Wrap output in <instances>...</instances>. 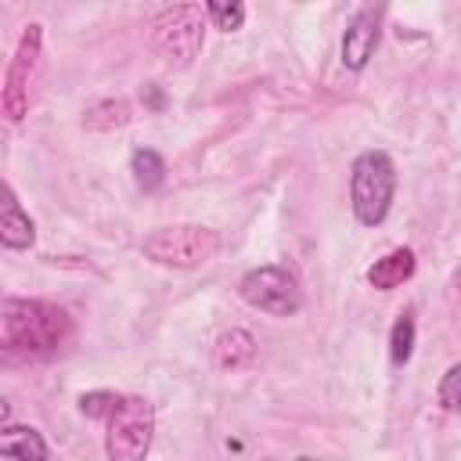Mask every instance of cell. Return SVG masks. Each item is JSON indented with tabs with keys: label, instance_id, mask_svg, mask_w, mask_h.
<instances>
[{
	"label": "cell",
	"instance_id": "6",
	"mask_svg": "<svg viewBox=\"0 0 461 461\" xmlns=\"http://www.w3.org/2000/svg\"><path fill=\"white\" fill-rule=\"evenodd\" d=\"M238 292H241V299H245L249 306H256V310H263V313H270V317H292V313H299V306H303L299 281L292 277V270H285V267H277V263L249 270V274L241 277Z\"/></svg>",
	"mask_w": 461,
	"mask_h": 461
},
{
	"label": "cell",
	"instance_id": "8",
	"mask_svg": "<svg viewBox=\"0 0 461 461\" xmlns=\"http://www.w3.org/2000/svg\"><path fill=\"white\" fill-rule=\"evenodd\" d=\"M378 18H382L378 7H360L349 18V25L342 32V65L349 72H360L371 61V54L378 47Z\"/></svg>",
	"mask_w": 461,
	"mask_h": 461
},
{
	"label": "cell",
	"instance_id": "14",
	"mask_svg": "<svg viewBox=\"0 0 461 461\" xmlns=\"http://www.w3.org/2000/svg\"><path fill=\"white\" fill-rule=\"evenodd\" d=\"M130 173H133L137 187H140L144 194H151V191H158L162 180H166V162H162L158 151H151V148H137V151L130 155Z\"/></svg>",
	"mask_w": 461,
	"mask_h": 461
},
{
	"label": "cell",
	"instance_id": "5",
	"mask_svg": "<svg viewBox=\"0 0 461 461\" xmlns=\"http://www.w3.org/2000/svg\"><path fill=\"white\" fill-rule=\"evenodd\" d=\"M202 40H205L202 7H191V4L162 11L151 25V43L169 65H191L202 50Z\"/></svg>",
	"mask_w": 461,
	"mask_h": 461
},
{
	"label": "cell",
	"instance_id": "11",
	"mask_svg": "<svg viewBox=\"0 0 461 461\" xmlns=\"http://www.w3.org/2000/svg\"><path fill=\"white\" fill-rule=\"evenodd\" d=\"M212 360H216V367H223V371H241V367H249V364L256 360V339H252L245 328H230V331H223V335L216 339Z\"/></svg>",
	"mask_w": 461,
	"mask_h": 461
},
{
	"label": "cell",
	"instance_id": "15",
	"mask_svg": "<svg viewBox=\"0 0 461 461\" xmlns=\"http://www.w3.org/2000/svg\"><path fill=\"white\" fill-rule=\"evenodd\" d=\"M411 353H414V313L407 310L396 317V324L389 331V357H393V364H407Z\"/></svg>",
	"mask_w": 461,
	"mask_h": 461
},
{
	"label": "cell",
	"instance_id": "9",
	"mask_svg": "<svg viewBox=\"0 0 461 461\" xmlns=\"http://www.w3.org/2000/svg\"><path fill=\"white\" fill-rule=\"evenodd\" d=\"M36 238V223L29 220V212L18 205L14 191L4 184V205H0V241L7 249H29Z\"/></svg>",
	"mask_w": 461,
	"mask_h": 461
},
{
	"label": "cell",
	"instance_id": "19",
	"mask_svg": "<svg viewBox=\"0 0 461 461\" xmlns=\"http://www.w3.org/2000/svg\"><path fill=\"white\" fill-rule=\"evenodd\" d=\"M454 292H461V267L454 270Z\"/></svg>",
	"mask_w": 461,
	"mask_h": 461
},
{
	"label": "cell",
	"instance_id": "17",
	"mask_svg": "<svg viewBox=\"0 0 461 461\" xmlns=\"http://www.w3.org/2000/svg\"><path fill=\"white\" fill-rule=\"evenodd\" d=\"M436 400H439V407H443V411H454V414H461V364L447 367V375L439 378Z\"/></svg>",
	"mask_w": 461,
	"mask_h": 461
},
{
	"label": "cell",
	"instance_id": "18",
	"mask_svg": "<svg viewBox=\"0 0 461 461\" xmlns=\"http://www.w3.org/2000/svg\"><path fill=\"white\" fill-rule=\"evenodd\" d=\"M119 400H122V396H115V393H108V389H94V393H83V396H79V411H83L86 418H108V414L119 407Z\"/></svg>",
	"mask_w": 461,
	"mask_h": 461
},
{
	"label": "cell",
	"instance_id": "2",
	"mask_svg": "<svg viewBox=\"0 0 461 461\" xmlns=\"http://www.w3.org/2000/svg\"><path fill=\"white\" fill-rule=\"evenodd\" d=\"M396 194V166L385 151H360L349 166V202L364 227H378L389 216Z\"/></svg>",
	"mask_w": 461,
	"mask_h": 461
},
{
	"label": "cell",
	"instance_id": "4",
	"mask_svg": "<svg viewBox=\"0 0 461 461\" xmlns=\"http://www.w3.org/2000/svg\"><path fill=\"white\" fill-rule=\"evenodd\" d=\"M155 436V411L144 396H122L108 414L104 454L108 461H144Z\"/></svg>",
	"mask_w": 461,
	"mask_h": 461
},
{
	"label": "cell",
	"instance_id": "16",
	"mask_svg": "<svg viewBox=\"0 0 461 461\" xmlns=\"http://www.w3.org/2000/svg\"><path fill=\"white\" fill-rule=\"evenodd\" d=\"M205 14H209V22H212L216 29L234 32V29H241V22H245V4H220V0H212V4H205Z\"/></svg>",
	"mask_w": 461,
	"mask_h": 461
},
{
	"label": "cell",
	"instance_id": "1",
	"mask_svg": "<svg viewBox=\"0 0 461 461\" xmlns=\"http://www.w3.org/2000/svg\"><path fill=\"white\" fill-rule=\"evenodd\" d=\"M72 331V321L61 306L43 299H4L0 310V335L7 349L25 353H50Z\"/></svg>",
	"mask_w": 461,
	"mask_h": 461
},
{
	"label": "cell",
	"instance_id": "12",
	"mask_svg": "<svg viewBox=\"0 0 461 461\" xmlns=\"http://www.w3.org/2000/svg\"><path fill=\"white\" fill-rule=\"evenodd\" d=\"M0 454L11 461H47V439L29 425H7L0 432Z\"/></svg>",
	"mask_w": 461,
	"mask_h": 461
},
{
	"label": "cell",
	"instance_id": "3",
	"mask_svg": "<svg viewBox=\"0 0 461 461\" xmlns=\"http://www.w3.org/2000/svg\"><path fill=\"white\" fill-rule=\"evenodd\" d=\"M144 256L162 263V267H176V270H191L209 263L220 252V234L198 223H176V227H158L144 238Z\"/></svg>",
	"mask_w": 461,
	"mask_h": 461
},
{
	"label": "cell",
	"instance_id": "13",
	"mask_svg": "<svg viewBox=\"0 0 461 461\" xmlns=\"http://www.w3.org/2000/svg\"><path fill=\"white\" fill-rule=\"evenodd\" d=\"M130 122V104L122 97H108V101H97L86 108L83 115V126L94 130V133H108V130H119Z\"/></svg>",
	"mask_w": 461,
	"mask_h": 461
},
{
	"label": "cell",
	"instance_id": "10",
	"mask_svg": "<svg viewBox=\"0 0 461 461\" xmlns=\"http://www.w3.org/2000/svg\"><path fill=\"white\" fill-rule=\"evenodd\" d=\"M411 274H414V252L411 249H393V252H385L382 259H375L367 267V285L378 288V292H389V288L403 285Z\"/></svg>",
	"mask_w": 461,
	"mask_h": 461
},
{
	"label": "cell",
	"instance_id": "7",
	"mask_svg": "<svg viewBox=\"0 0 461 461\" xmlns=\"http://www.w3.org/2000/svg\"><path fill=\"white\" fill-rule=\"evenodd\" d=\"M40 43H43V25H25L22 40H18V50L7 65V76H4V115L11 122H22L25 112H29V79L36 72V61H40Z\"/></svg>",
	"mask_w": 461,
	"mask_h": 461
}]
</instances>
